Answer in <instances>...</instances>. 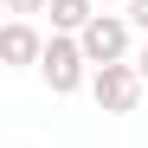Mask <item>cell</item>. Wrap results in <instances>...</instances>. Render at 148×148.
<instances>
[{"instance_id":"1","label":"cell","mask_w":148,"mask_h":148,"mask_svg":"<svg viewBox=\"0 0 148 148\" xmlns=\"http://www.w3.org/2000/svg\"><path fill=\"white\" fill-rule=\"evenodd\" d=\"M77 45H84L90 71H103V64H135V26H129V13H110V7H103V13L77 32Z\"/></svg>"},{"instance_id":"6","label":"cell","mask_w":148,"mask_h":148,"mask_svg":"<svg viewBox=\"0 0 148 148\" xmlns=\"http://www.w3.org/2000/svg\"><path fill=\"white\" fill-rule=\"evenodd\" d=\"M45 7H52V0H7V13H13V19H32V13H45Z\"/></svg>"},{"instance_id":"2","label":"cell","mask_w":148,"mask_h":148,"mask_svg":"<svg viewBox=\"0 0 148 148\" xmlns=\"http://www.w3.org/2000/svg\"><path fill=\"white\" fill-rule=\"evenodd\" d=\"M39 77H45V90H52V97H77L97 71H90L84 45L71 39V32H52V39H45V58H39Z\"/></svg>"},{"instance_id":"7","label":"cell","mask_w":148,"mask_h":148,"mask_svg":"<svg viewBox=\"0 0 148 148\" xmlns=\"http://www.w3.org/2000/svg\"><path fill=\"white\" fill-rule=\"evenodd\" d=\"M122 13H129V26H135V32H148V0H129Z\"/></svg>"},{"instance_id":"3","label":"cell","mask_w":148,"mask_h":148,"mask_svg":"<svg viewBox=\"0 0 148 148\" xmlns=\"http://www.w3.org/2000/svg\"><path fill=\"white\" fill-rule=\"evenodd\" d=\"M90 97H97V110H103V116H129L142 97H148V84H142L135 64H103V71L90 77Z\"/></svg>"},{"instance_id":"8","label":"cell","mask_w":148,"mask_h":148,"mask_svg":"<svg viewBox=\"0 0 148 148\" xmlns=\"http://www.w3.org/2000/svg\"><path fill=\"white\" fill-rule=\"evenodd\" d=\"M135 71H142V84H148V45H142V52H135Z\"/></svg>"},{"instance_id":"5","label":"cell","mask_w":148,"mask_h":148,"mask_svg":"<svg viewBox=\"0 0 148 148\" xmlns=\"http://www.w3.org/2000/svg\"><path fill=\"white\" fill-rule=\"evenodd\" d=\"M45 13H52V32H71V39H77V32L90 26V19L103 13V7H97V0H52Z\"/></svg>"},{"instance_id":"9","label":"cell","mask_w":148,"mask_h":148,"mask_svg":"<svg viewBox=\"0 0 148 148\" xmlns=\"http://www.w3.org/2000/svg\"><path fill=\"white\" fill-rule=\"evenodd\" d=\"M97 7H129V0H97Z\"/></svg>"},{"instance_id":"4","label":"cell","mask_w":148,"mask_h":148,"mask_svg":"<svg viewBox=\"0 0 148 148\" xmlns=\"http://www.w3.org/2000/svg\"><path fill=\"white\" fill-rule=\"evenodd\" d=\"M0 58H7L13 71H39V58H45V39H39V26L32 19H7V32H0Z\"/></svg>"}]
</instances>
